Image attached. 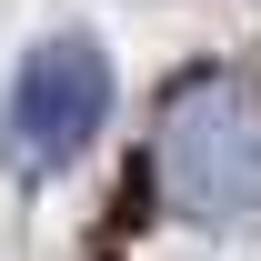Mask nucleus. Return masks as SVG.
I'll return each instance as SVG.
<instances>
[{
    "label": "nucleus",
    "mask_w": 261,
    "mask_h": 261,
    "mask_svg": "<svg viewBox=\"0 0 261 261\" xmlns=\"http://www.w3.org/2000/svg\"><path fill=\"white\" fill-rule=\"evenodd\" d=\"M151 181L191 231H241L261 191V121H251V81L241 70H191L161 100L151 130Z\"/></svg>",
    "instance_id": "1"
},
{
    "label": "nucleus",
    "mask_w": 261,
    "mask_h": 261,
    "mask_svg": "<svg viewBox=\"0 0 261 261\" xmlns=\"http://www.w3.org/2000/svg\"><path fill=\"white\" fill-rule=\"evenodd\" d=\"M100 121H111V61H100V40H81V31L40 40L20 61V81H10V161L20 171H61V161H81L100 141Z\"/></svg>",
    "instance_id": "2"
}]
</instances>
